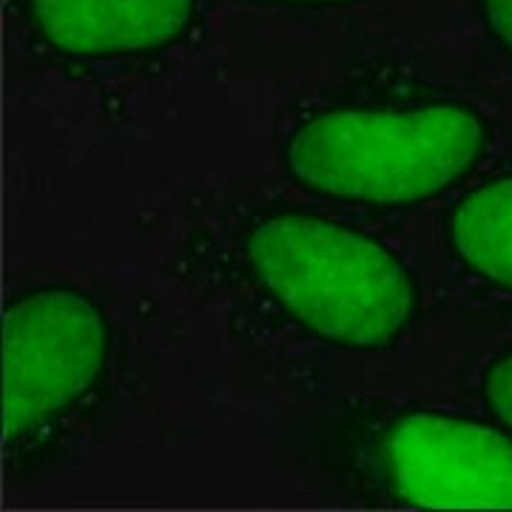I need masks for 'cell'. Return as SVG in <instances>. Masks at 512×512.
Returning a JSON list of instances; mask_svg holds the SVG:
<instances>
[{
    "label": "cell",
    "instance_id": "cell-1",
    "mask_svg": "<svg viewBox=\"0 0 512 512\" xmlns=\"http://www.w3.org/2000/svg\"><path fill=\"white\" fill-rule=\"evenodd\" d=\"M228 262L256 296L333 348H390L419 313V285L384 242L308 211L245 220Z\"/></svg>",
    "mask_w": 512,
    "mask_h": 512
},
{
    "label": "cell",
    "instance_id": "cell-2",
    "mask_svg": "<svg viewBox=\"0 0 512 512\" xmlns=\"http://www.w3.org/2000/svg\"><path fill=\"white\" fill-rule=\"evenodd\" d=\"M490 140L487 120L464 100L342 103L305 114L288 131L282 165L313 197L407 208L467 180Z\"/></svg>",
    "mask_w": 512,
    "mask_h": 512
},
{
    "label": "cell",
    "instance_id": "cell-3",
    "mask_svg": "<svg viewBox=\"0 0 512 512\" xmlns=\"http://www.w3.org/2000/svg\"><path fill=\"white\" fill-rule=\"evenodd\" d=\"M114 356L106 311L72 285L15 293L3 313L6 456L35 464L52 456L100 399Z\"/></svg>",
    "mask_w": 512,
    "mask_h": 512
},
{
    "label": "cell",
    "instance_id": "cell-4",
    "mask_svg": "<svg viewBox=\"0 0 512 512\" xmlns=\"http://www.w3.org/2000/svg\"><path fill=\"white\" fill-rule=\"evenodd\" d=\"M359 473L393 501L424 510L512 507V439L473 416L413 407L365 427Z\"/></svg>",
    "mask_w": 512,
    "mask_h": 512
},
{
    "label": "cell",
    "instance_id": "cell-5",
    "mask_svg": "<svg viewBox=\"0 0 512 512\" xmlns=\"http://www.w3.org/2000/svg\"><path fill=\"white\" fill-rule=\"evenodd\" d=\"M18 6L37 43L86 63L165 52L197 20V0H18Z\"/></svg>",
    "mask_w": 512,
    "mask_h": 512
},
{
    "label": "cell",
    "instance_id": "cell-6",
    "mask_svg": "<svg viewBox=\"0 0 512 512\" xmlns=\"http://www.w3.org/2000/svg\"><path fill=\"white\" fill-rule=\"evenodd\" d=\"M444 234L464 271L512 293V174L476 185L456 200Z\"/></svg>",
    "mask_w": 512,
    "mask_h": 512
},
{
    "label": "cell",
    "instance_id": "cell-7",
    "mask_svg": "<svg viewBox=\"0 0 512 512\" xmlns=\"http://www.w3.org/2000/svg\"><path fill=\"white\" fill-rule=\"evenodd\" d=\"M481 393L495 419L512 430V350H504L487 365L481 376Z\"/></svg>",
    "mask_w": 512,
    "mask_h": 512
},
{
    "label": "cell",
    "instance_id": "cell-8",
    "mask_svg": "<svg viewBox=\"0 0 512 512\" xmlns=\"http://www.w3.org/2000/svg\"><path fill=\"white\" fill-rule=\"evenodd\" d=\"M476 6L487 32L512 60V0H476Z\"/></svg>",
    "mask_w": 512,
    "mask_h": 512
},
{
    "label": "cell",
    "instance_id": "cell-9",
    "mask_svg": "<svg viewBox=\"0 0 512 512\" xmlns=\"http://www.w3.org/2000/svg\"><path fill=\"white\" fill-rule=\"evenodd\" d=\"M265 6H296V9H336V6H353L362 0H254Z\"/></svg>",
    "mask_w": 512,
    "mask_h": 512
}]
</instances>
